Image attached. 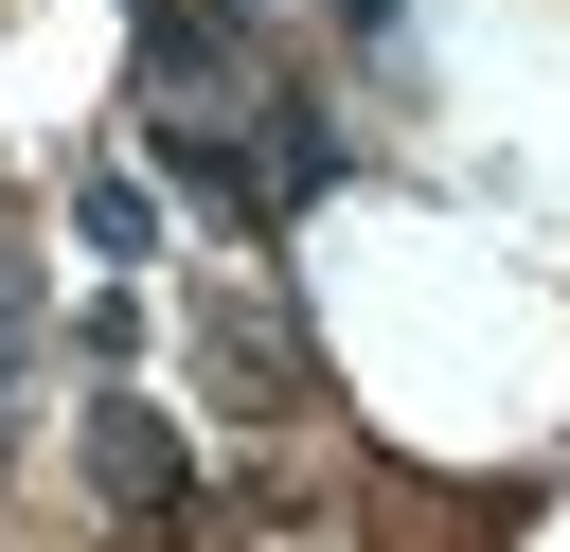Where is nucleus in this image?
Returning a JSON list of instances; mask_svg holds the SVG:
<instances>
[{
    "mask_svg": "<svg viewBox=\"0 0 570 552\" xmlns=\"http://www.w3.org/2000/svg\"><path fill=\"white\" fill-rule=\"evenodd\" d=\"M71 231H89V249H107V267H142V249H160V196H142V178H107V160H89V178H71Z\"/></svg>",
    "mask_w": 570,
    "mask_h": 552,
    "instance_id": "nucleus-5",
    "label": "nucleus"
},
{
    "mask_svg": "<svg viewBox=\"0 0 570 552\" xmlns=\"http://www.w3.org/2000/svg\"><path fill=\"white\" fill-rule=\"evenodd\" d=\"M18 374H36V267L0 249V392H18Z\"/></svg>",
    "mask_w": 570,
    "mask_h": 552,
    "instance_id": "nucleus-6",
    "label": "nucleus"
},
{
    "mask_svg": "<svg viewBox=\"0 0 570 552\" xmlns=\"http://www.w3.org/2000/svg\"><path fill=\"white\" fill-rule=\"evenodd\" d=\"M71 445H89V499H107L125 534H196V463H178V427H160L142 392H89Z\"/></svg>",
    "mask_w": 570,
    "mask_h": 552,
    "instance_id": "nucleus-1",
    "label": "nucleus"
},
{
    "mask_svg": "<svg viewBox=\"0 0 570 552\" xmlns=\"http://www.w3.org/2000/svg\"><path fill=\"white\" fill-rule=\"evenodd\" d=\"M125 36H142V89H160V107L249 89V18H232V0H125Z\"/></svg>",
    "mask_w": 570,
    "mask_h": 552,
    "instance_id": "nucleus-2",
    "label": "nucleus"
},
{
    "mask_svg": "<svg viewBox=\"0 0 570 552\" xmlns=\"http://www.w3.org/2000/svg\"><path fill=\"white\" fill-rule=\"evenodd\" d=\"M142 142H160V178H178V196H196V214H232V231H249V214H267V178H249V142H232V125H214V107H160V125H142Z\"/></svg>",
    "mask_w": 570,
    "mask_h": 552,
    "instance_id": "nucleus-3",
    "label": "nucleus"
},
{
    "mask_svg": "<svg viewBox=\"0 0 570 552\" xmlns=\"http://www.w3.org/2000/svg\"><path fill=\"white\" fill-rule=\"evenodd\" d=\"M338 160H356V142H338L321 107H267V142H249V178H267V214H303V196H338Z\"/></svg>",
    "mask_w": 570,
    "mask_h": 552,
    "instance_id": "nucleus-4",
    "label": "nucleus"
}]
</instances>
